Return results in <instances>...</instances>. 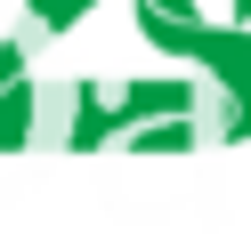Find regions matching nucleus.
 Here are the masks:
<instances>
[{
	"label": "nucleus",
	"mask_w": 251,
	"mask_h": 242,
	"mask_svg": "<svg viewBox=\"0 0 251 242\" xmlns=\"http://www.w3.org/2000/svg\"><path fill=\"white\" fill-rule=\"evenodd\" d=\"M195 145V129L186 121H170V129H138V154H186Z\"/></svg>",
	"instance_id": "obj_1"
}]
</instances>
